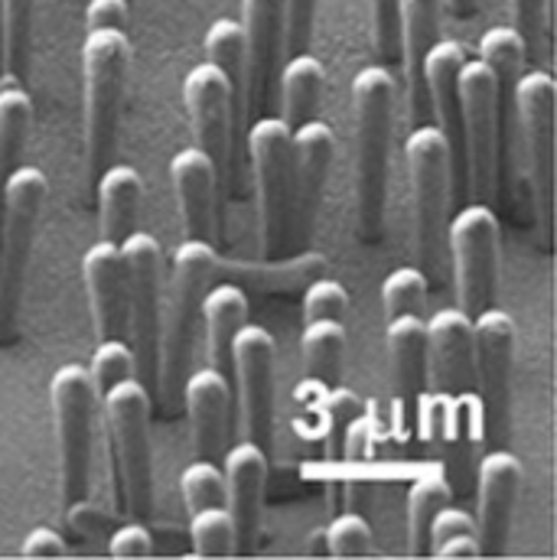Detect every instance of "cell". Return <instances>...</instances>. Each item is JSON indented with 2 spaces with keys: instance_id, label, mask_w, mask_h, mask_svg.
Wrapping results in <instances>:
<instances>
[{
  "instance_id": "cell-1",
  "label": "cell",
  "mask_w": 557,
  "mask_h": 560,
  "mask_svg": "<svg viewBox=\"0 0 557 560\" xmlns=\"http://www.w3.org/2000/svg\"><path fill=\"white\" fill-rule=\"evenodd\" d=\"M418 427L440 446L479 436L473 395V316L443 306L427 319V388Z\"/></svg>"
},
{
  "instance_id": "cell-2",
  "label": "cell",
  "mask_w": 557,
  "mask_h": 560,
  "mask_svg": "<svg viewBox=\"0 0 557 560\" xmlns=\"http://www.w3.org/2000/svg\"><path fill=\"white\" fill-rule=\"evenodd\" d=\"M398 82L385 66H365L352 79V135H356V215L359 235L379 242L385 229L388 147L395 131Z\"/></svg>"
},
{
  "instance_id": "cell-3",
  "label": "cell",
  "mask_w": 557,
  "mask_h": 560,
  "mask_svg": "<svg viewBox=\"0 0 557 560\" xmlns=\"http://www.w3.org/2000/svg\"><path fill=\"white\" fill-rule=\"evenodd\" d=\"M219 271V255L206 238H183L173 255V275L166 293V316H160V355H156V395L170 405L179 398L189 372L193 329L199 319L209 280Z\"/></svg>"
},
{
  "instance_id": "cell-4",
  "label": "cell",
  "mask_w": 557,
  "mask_h": 560,
  "mask_svg": "<svg viewBox=\"0 0 557 560\" xmlns=\"http://www.w3.org/2000/svg\"><path fill=\"white\" fill-rule=\"evenodd\" d=\"M128 66H131L128 30H85V43H82L85 156L95 176L115 160Z\"/></svg>"
},
{
  "instance_id": "cell-5",
  "label": "cell",
  "mask_w": 557,
  "mask_h": 560,
  "mask_svg": "<svg viewBox=\"0 0 557 560\" xmlns=\"http://www.w3.org/2000/svg\"><path fill=\"white\" fill-rule=\"evenodd\" d=\"M405 160L411 176L415 206V255L427 283H440L446 248V212H450V150L437 125H423L405 140Z\"/></svg>"
},
{
  "instance_id": "cell-6",
  "label": "cell",
  "mask_w": 557,
  "mask_h": 560,
  "mask_svg": "<svg viewBox=\"0 0 557 560\" xmlns=\"http://www.w3.org/2000/svg\"><path fill=\"white\" fill-rule=\"evenodd\" d=\"M150 392L140 378H125L98 398L105 415L112 463L121 482V505L131 518L153 509V459H150Z\"/></svg>"
},
{
  "instance_id": "cell-7",
  "label": "cell",
  "mask_w": 557,
  "mask_h": 560,
  "mask_svg": "<svg viewBox=\"0 0 557 560\" xmlns=\"http://www.w3.org/2000/svg\"><path fill=\"white\" fill-rule=\"evenodd\" d=\"M49 401H53V420H56L62 505L72 512L89 499V489H92V443H95L98 392L92 385L89 369L79 362L59 365L49 382Z\"/></svg>"
},
{
  "instance_id": "cell-8",
  "label": "cell",
  "mask_w": 557,
  "mask_h": 560,
  "mask_svg": "<svg viewBox=\"0 0 557 560\" xmlns=\"http://www.w3.org/2000/svg\"><path fill=\"white\" fill-rule=\"evenodd\" d=\"M49 196L39 166H16L0 189V339L13 332L23 280L33 255V238Z\"/></svg>"
},
{
  "instance_id": "cell-9",
  "label": "cell",
  "mask_w": 557,
  "mask_h": 560,
  "mask_svg": "<svg viewBox=\"0 0 557 560\" xmlns=\"http://www.w3.org/2000/svg\"><path fill=\"white\" fill-rule=\"evenodd\" d=\"M512 365H515V319L486 306L473 316V395L479 440L499 443L512 423Z\"/></svg>"
},
{
  "instance_id": "cell-10",
  "label": "cell",
  "mask_w": 557,
  "mask_h": 560,
  "mask_svg": "<svg viewBox=\"0 0 557 560\" xmlns=\"http://www.w3.org/2000/svg\"><path fill=\"white\" fill-rule=\"evenodd\" d=\"M555 79L545 69L522 72L512 95V112L519 118L525 160H529L532 209L545 248L552 245V222H555Z\"/></svg>"
},
{
  "instance_id": "cell-11",
  "label": "cell",
  "mask_w": 557,
  "mask_h": 560,
  "mask_svg": "<svg viewBox=\"0 0 557 560\" xmlns=\"http://www.w3.org/2000/svg\"><path fill=\"white\" fill-rule=\"evenodd\" d=\"M125 278H128V336L138 365V378L147 392H156V355H160V287H163V255L150 232H131L121 242Z\"/></svg>"
},
{
  "instance_id": "cell-12",
  "label": "cell",
  "mask_w": 557,
  "mask_h": 560,
  "mask_svg": "<svg viewBox=\"0 0 557 560\" xmlns=\"http://www.w3.org/2000/svg\"><path fill=\"white\" fill-rule=\"evenodd\" d=\"M446 248L453 261L456 300L466 316H476L492 303L499 280V219L486 202L463 206L446 219Z\"/></svg>"
},
{
  "instance_id": "cell-13",
  "label": "cell",
  "mask_w": 557,
  "mask_h": 560,
  "mask_svg": "<svg viewBox=\"0 0 557 560\" xmlns=\"http://www.w3.org/2000/svg\"><path fill=\"white\" fill-rule=\"evenodd\" d=\"M275 355L278 342L265 326L245 323L232 339L229 385L239 401L245 440L271 453L275 446Z\"/></svg>"
},
{
  "instance_id": "cell-14",
  "label": "cell",
  "mask_w": 557,
  "mask_h": 560,
  "mask_svg": "<svg viewBox=\"0 0 557 560\" xmlns=\"http://www.w3.org/2000/svg\"><path fill=\"white\" fill-rule=\"evenodd\" d=\"M248 156L255 166V202L262 255L278 258L287 242L290 212V128L283 118L262 115L248 128Z\"/></svg>"
},
{
  "instance_id": "cell-15",
  "label": "cell",
  "mask_w": 557,
  "mask_h": 560,
  "mask_svg": "<svg viewBox=\"0 0 557 560\" xmlns=\"http://www.w3.org/2000/svg\"><path fill=\"white\" fill-rule=\"evenodd\" d=\"M460 108H463V140H466V170L469 189L486 202L496 192V163H499V95L496 79L483 59L460 66Z\"/></svg>"
},
{
  "instance_id": "cell-16",
  "label": "cell",
  "mask_w": 557,
  "mask_h": 560,
  "mask_svg": "<svg viewBox=\"0 0 557 560\" xmlns=\"http://www.w3.org/2000/svg\"><path fill=\"white\" fill-rule=\"evenodd\" d=\"M336 156L333 128L323 118H310L290 131V212L287 238L293 248H306L323 206L326 176Z\"/></svg>"
},
{
  "instance_id": "cell-17",
  "label": "cell",
  "mask_w": 557,
  "mask_h": 560,
  "mask_svg": "<svg viewBox=\"0 0 557 560\" xmlns=\"http://www.w3.org/2000/svg\"><path fill=\"white\" fill-rule=\"evenodd\" d=\"M245 33V98L242 115H268L283 56V0H239Z\"/></svg>"
},
{
  "instance_id": "cell-18",
  "label": "cell",
  "mask_w": 557,
  "mask_h": 560,
  "mask_svg": "<svg viewBox=\"0 0 557 560\" xmlns=\"http://www.w3.org/2000/svg\"><path fill=\"white\" fill-rule=\"evenodd\" d=\"M183 105L196 135V147L209 153L216 163L219 176L229 170V153H232V121L239 108V98L232 92V82L219 66L209 59L193 66L183 79Z\"/></svg>"
},
{
  "instance_id": "cell-19",
  "label": "cell",
  "mask_w": 557,
  "mask_h": 560,
  "mask_svg": "<svg viewBox=\"0 0 557 560\" xmlns=\"http://www.w3.org/2000/svg\"><path fill=\"white\" fill-rule=\"evenodd\" d=\"M385 323L392 365V427L398 440H411L427 388V319L420 313H402Z\"/></svg>"
},
{
  "instance_id": "cell-20",
  "label": "cell",
  "mask_w": 557,
  "mask_h": 560,
  "mask_svg": "<svg viewBox=\"0 0 557 560\" xmlns=\"http://www.w3.org/2000/svg\"><path fill=\"white\" fill-rule=\"evenodd\" d=\"M463 46L453 39H437L423 59V82L427 98L437 115V131L446 140L450 150V196L460 199L469 189V170H466V140H463V108H460V66H463Z\"/></svg>"
},
{
  "instance_id": "cell-21",
  "label": "cell",
  "mask_w": 557,
  "mask_h": 560,
  "mask_svg": "<svg viewBox=\"0 0 557 560\" xmlns=\"http://www.w3.org/2000/svg\"><path fill=\"white\" fill-rule=\"evenodd\" d=\"M525 466L512 450H489L476 466V538L479 555L496 558L506 551L512 518L522 492Z\"/></svg>"
},
{
  "instance_id": "cell-22",
  "label": "cell",
  "mask_w": 557,
  "mask_h": 560,
  "mask_svg": "<svg viewBox=\"0 0 557 560\" xmlns=\"http://www.w3.org/2000/svg\"><path fill=\"white\" fill-rule=\"evenodd\" d=\"M268 450H262L255 440H242L225 453V509L235 525V551L252 555L262 528V502H265V482H268Z\"/></svg>"
},
{
  "instance_id": "cell-23",
  "label": "cell",
  "mask_w": 557,
  "mask_h": 560,
  "mask_svg": "<svg viewBox=\"0 0 557 560\" xmlns=\"http://www.w3.org/2000/svg\"><path fill=\"white\" fill-rule=\"evenodd\" d=\"M179 398L186 405L189 440H193L196 456H206V459L222 456L225 440H229V411H232L229 375L212 365L186 372Z\"/></svg>"
},
{
  "instance_id": "cell-24",
  "label": "cell",
  "mask_w": 557,
  "mask_h": 560,
  "mask_svg": "<svg viewBox=\"0 0 557 560\" xmlns=\"http://www.w3.org/2000/svg\"><path fill=\"white\" fill-rule=\"evenodd\" d=\"M170 183L179 202V219L186 238L212 242L216 232V202L222 176L202 147H183L170 156Z\"/></svg>"
},
{
  "instance_id": "cell-25",
  "label": "cell",
  "mask_w": 557,
  "mask_h": 560,
  "mask_svg": "<svg viewBox=\"0 0 557 560\" xmlns=\"http://www.w3.org/2000/svg\"><path fill=\"white\" fill-rule=\"evenodd\" d=\"M82 278L89 290L98 339H125L128 336V278H125L121 245L98 238L82 255Z\"/></svg>"
},
{
  "instance_id": "cell-26",
  "label": "cell",
  "mask_w": 557,
  "mask_h": 560,
  "mask_svg": "<svg viewBox=\"0 0 557 560\" xmlns=\"http://www.w3.org/2000/svg\"><path fill=\"white\" fill-rule=\"evenodd\" d=\"M440 16H443V0H398V56L405 59L408 105L418 125L430 112L423 59L430 46L440 39Z\"/></svg>"
},
{
  "instance_id": "cell-27",
  "label": "cell",
  "mask_w": 557,
  "mask_h": 560,
  "mask_svg": "<svg viewBox=\"0 0 557 560\" xmlns=\"http://www.w3.org/2000/svg\"><path fill=\"white\" fill-rule=\"evenodd\" d=\"M346 323L339 319H310L300 332V359H303V382L293 388V401L306 411L320 405V398L339 385L343 359H346Z\"/></svg>"
},
{
  "instance_id": "cell-28",
  "label": "cell",
  "mask_w": 557,
  "mask_h": 560,
  "mask_svg": "<svg viewBox=\"0 0 557 560\" xmlns=\"http://www.w3.org/2000/svg\"><path fill=\"white\" fill-rule=\"evenodd\" d=\"M206 342H209V365L229 375L232 362V339L248 323V293L239 283H216L206 290L199 306Z\"/></svg>"
},
{
  "instance_id": "cell-29",
  "label": "cell",
  "mask_w": 557,
  "mask_h": 560,
  "mask_svg": "<svg viewBox=\"0 0 557 560\" xmlns=\"http://www.w3.org/2000/svg\"><path fill=\"white\" fill-rule=\"evenodd\" d=\"M143 179L131 163H108L98 173V206H102V238L121 245L138 222Z\"/></svg>"
},
{
  "instance_id": "cell-30",
  "label": "cell",
  "mask_w": 557,
  "mask_h": 560,
  "mask_svg": "<svg viewBox=\"0 0 557 560\" xmlns=\"http://www.w3.org/2000/svg\"><path fill=\"white\" fill-rule=\"evenodd\" d=\"M326 89V72L323 62L316 56L293 52L287 62H280L278 72V92H280V118L287 121V128L293 131L297 125L316 118L320 98Z\"/></svg>"
},
{
  "instance_id": "cell-31",
  "label": "cell",
  "mask_w": 557,
  "mask_h": 560,
  "mask_svg": "<svg viewBox=\"0 0 557 560\" xmlns=\"http://www.w3.org/2000/svg\"><path fill=\"white\" fill-rule=\"evenodd\" d=\"M525 56H529V46L515 26H489L479 39V59L489 66V72L496 79L499 121L509 118V112H512V95H515L519 75L525 72Z\"/></svg>"
},
{
  "instance_id": "cell-32",
  "label": "cell",
  "mask_w": 557,
  "mask_h": 560,
  "mask_svg": "<svg viewBox=\"0 0 557 560\" xmlns=\"http://www.w3.org/2000/svg\"><path fill=\"white\" fill-rule=\"evenodd\" d=\"M36 0H0V79L23 82L33 56Z\"/></svg>"
},
{
  "instance_id": "cell-33",
  "label": "cell",
  "mask_w": 557,
  "mask_h": 560,
  "mask_svg": "<svg viewBox=\"0 0 557 560\" xmlns=\"http://www.w3.org/2000/svg\"><path fill=\"white\" fill-rule=\"evenodd\" d=\"M33 125V98L23 82L0 79V189L7 176L20 166L26 135Z\"/></svg>"
},
{
  "instance_id": "cell-34",
  "label": "cell",
  "mask_w": 557,
  "mask_h": 560,
  "mask_svg": "<svg viewBox=\"0 0 557 560\" xmlns=\"http://www.w3.org/2000/svg\"><path fill=\"white\" fill-rule=\"evenodd\" d=\"M320 415V430H323V450H326V463L333 469H343V459H346V436H349V423L362 408V398L352 392V388H343V385H333L320 405L313 408ZM329 502L336 505V479H333V489H329Z\"/></svg>"
},
{
  "instance_id": "cell-35",
  "label": "cell",
  "mask_w": 557,
  "mask_h": 560,
  "mask_svg": "<svg viewBox=\"0 0 557 560\" xmlns=\"http://www.w3.org/2000/svg\"><path fill=\"white\" fill-rule=\"evenodd\" d=\"M453 486L443 476H420L408 489V555H430V522L450 502Z\"/></svg>"
},
{
  "instance_id": "cell-36",
  "label": "cell",
  "mask_w": 557,
  "mask_h": 560,
  "mask_svg": "<svg viewBox=\"0 0 557 560\" xmlns=\"http://www.w3.org/2000/svg\"><path fill=\"white\" fill-rule=\"evenodd\" d=\"M206 59L225 72V79L232 82V92L239 98V108H242V98H245V33H242L239 20L219 16L206 30Z\"/></svg>"
},
{
  "instance_id": "cell-37",
  "label": "cell",
  "mask_w": 557,
  "mask_h": 560,
  "mask_svg": "<svg viewBox=\"0 0 557 560\" xmlns=\"http://www.w3.org/2000/svg\"><path fill=\"white\" fill-rule=\"evenodd\" d=\"M189 545L199 558H229L235 551V525L225 505L189 512Z\"/></svg>"
},
{
  "instance_id": "cell-38",
  "label": "cell",
  "mask_w": 557,
  "mask_h": 560,
  "mask_svg": "<svg viewBox=\"0 0 557 560\" xmlns=\"http://www.w3.org/2000/svg\"><path fill=\"white\" fill-rule=\"evenodd\" d=\"M179 492L189 512L209 509V505H225V476L216 459L196 456L193 463L183 466L179 472Z\"/></svg>"
},
{
  "instance_id": "cell-39",
  "label": "cell",
  "mask_w": 557,
  "mask_h": 560,
  "mask_svg": "<svg viewBox=\"0 0 557 560\" xmlns=\"http://www.w3.org/2000/svg\"><path fill=\"white\" fill-rule=\"evenodd\" d=\"M326 555L333 558H365L372 555V525L369 515L356 509H339L336 518L323 528Z\"/></svg>"
},
{
  "instance_id": "cell-40",
  "label": "cell",
  "mask_w": 557,
  "mask_h": 560,
  "mask_svg": "<svg viewBox=\"0 0 557 560\" xmlns=\"http://www.w3.org/2000/svg\"><path fill=\"white\" fill-rule=\"evenodd\" d=\"M89 375H92V385H95L98 398L108 388H115L118 382L138 378L131 342L128 339H98V346L92 352V362H89Z\"/></svg>"
},
{
  "instance_id": "cell-41",
  "label": "cell",
  "mask_w": 557,
  "mask_h": 560,
  "mask_svg": "<svg viewBox=\"0 0 557 560\" xmlns=\"http://www.w3.org/2000/svg\"><path fill=\"white\" fill-rule=\"evenodd\" d=\"M427 278L418 265H402L395 268L382 283V303H385V319L402 316V313H420L423 296H427Z\"/></svg>"
},
{
  "instance_id": "cell-42",
  "label": "cell",
  "mask_w": 557,
  "mask_h": 560,
  "mask_svg": "<svg viewBox=\"0 0 557 560\" xmlns=\"http://www.w3.org/2000/svg\"><path fill=\"white\" fill-rule=\"evenodd\" d=\"M346 310H349V293L339 280H313L303 293V323H310V319L346 323Z\"/></svg>"
},
{
  "instance_id": "cell-43",
  "label": "cell",
  "mask_w": 557,
  "mask_h": 560,
  "mask_svg": "<svg viewBox=\"0 0 557 560\" xmlns=\"http://www.w3.org/2000/svg\"><path fill=\"white\" fill-rule=\"evenodd\" d=\"M316 20V0H283V49L303 52L313 36Z\"/></svg>"
},
{
  "instance_id": "cell-44",
  "label": "cell",
  "mask_w": 557,
  "mask_h": 560,
  "mask_svg": "<svg viewBox=\"0 0 557 560\" xmlns=\"http://www.w3.org/2000/svg\"><path fill=\"white\" fill-rule=\"evenodd\" d=\"M372 39L385 62L398 59V0H372Z\"/></svg>"
},
{
  "instance_id": "cell-45",
  "label": "cell",
  "mask_w": 557,
  "mask_h": 560,
  "mask_svg": "<svg viewBox=\"0 0 557 560\" xmlns=\"http://www.w3.org/2000/svg\"><path fill=\"white\" fill-rule=\"evenodd\" d=\"M446 538H476V518L466 509H453L450 502L430 522V548L446 541Z\"/></svg>"
},
{
  "instance_id": "cell-46",
  "label": "cell",
  "mask_w": 557,
  "mask_h": 560,
  "mask_svg": "<svg viewBox=\"0 0 557 560\" xmlns=\"http://www.w3.org/2000/svg\"><path fill=\"white\" fill-rule=\"evenodd\" d=\"M108 551H112L115 558H150V555H153V538H150L147 525H143L140 518H135V522L121 525V528L112 535Z\"/></svg>"
},
{
  "instance_id": "cell-47",
  "label": "cell",
  "mask_w": 557,
  "mask_h": 560,
  "mask_svg": "<svg viewBox=\"0 0 557 560\" xmlns=\"http://www.w3.org/2000/svg\"><path fill=\"white\" fill-rule=\"evenodd\" d=\"M131 0H89L85 30H128Z\"/></svg>"
},
{
  "instance_id": "cell-48",
  "label": "cell",
  "mask_w": 557,
  "mask_h": 560,
  "mask_svg": "<svg viewBox=\"0 0 557 560\" xmlns=\"http://www.w3.org/2000/svg\"><path fill=\"white\" fill-rule=\"evenodd\" d=\"M512 3V26L525 39L529 49L538 46L545 26V0H509Z\"/></svg>"
},
{
  "instance_id": "cell-49",
  "label": "cell",
  "mask_w": 557,
  "mask_h": 560,
  "mask_svg": "<svg viewBox=\"0 0 557 560\" xmlns=\"http://www.w3.org/2000/svg\"><path fill=\"white\" fill-rule=\"evenodd\" d=\"M20 551H23V558H62L69 548H66V541H62V535H59L56 528L36 525V528L26 532Z\"/></svg>"
},
{
  "instance_id": "cell-50",
  "label": "cell",
  "mask_w": 557,
  "mask_h": 560,
  "mask_svg": "<svg viewBox=\"0 0 557 560\" xmlns=\"http://www.w3.org/2000/svg\"><path fill=\"white\" fill-rule=\"evenodd\" d=\"M446 3H450V10H453L456 16H463V20L476 10V0H446Z\"/></svg>"
}]
</instances>
